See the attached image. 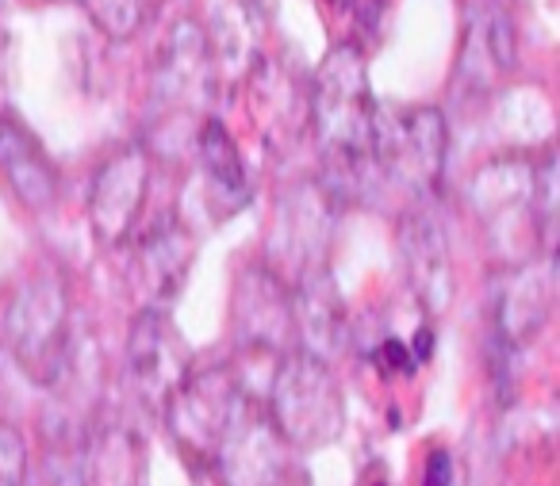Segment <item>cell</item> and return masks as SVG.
I'll return each instance as SVG.
<instances>
[{"label": "cell", "mask_w": 560, "mask_h": 486, "mask_svg": "<svg viewBox=\"0 0 560 486\" xmlns=\"http://www.w3.org/2000/svg\"><path fill=\"white\" fill-rule=\"evenodd\" d=\"M0 177L27 211H50L58 200V169L27 123L12 111L0 116Z\"/></svg>", "instance_id": "17"}, {"label": "cell", "mask_w": 560, "mask_h": 486, "mask_svg": "<svg viewBox=\"0 0 560 486\" xmlns=\"http://www.w3.org/2000/svg\"><path fill=\"white\" fill-rule=\"evenodd\" d=\"M246 399L238 376L226 364H215V368L203 371H188L177 383V391L165 399V425L173 432V444L180 448L188 463L196 467H208L211 452H215L219 437L231 425L238 402Z\"/></svg>", "instance_id": "7"}, {"label": "cell", "mask_w": 560, "mask_h": 486, "mask_svg": "<svg viewBox=\"0 0 560 486\" xmlns=\"http://www.w3.org/2000/svg\"><path fill=\"white\" fill-rule=\"evenodd\" d=\"M192 261H196V238L173 215L154 223L150 230H142L131 249L135 295L142 299V307L165 310V303L185 284Z\"/></svg>", "instance_id": "15"}, {"label": "cell", "mask_w": 560, "mask_h": 486, "mask_svg": "<svg viewBox=\"0 0 560 486\" xmlns=\"http://www.w3.org/2000/svg\"><path fill=\"white\" fill-rule=\"evenodd\" d=\"M265 410L289 448H327L346 429L342 383L327 360L300 348L280 353Z\"/></svg>", "instance_id": "3"}, {"label": "cell", "mask_w": 560, "mask_h": 486, "mask_svg": "<svg viewBox=\"0 0 560 486\" xmlns=\"http://www.w3.org/2000/svg\"><path fill=\"white\" fill-rule=\"evenodd\" d=\"M338 203L319 180H300L284 188L272 208L269 230H265L261 264L284 287H296L300 280L327 272L330 241H335Z\"/></svg>", "instance_id": "4"}, {"label": "cell", "mask_w": 560, "mask_h": 486, "mask_svg": "<svg viewBox=\"0 0 560 486\" xmlns=\"http://www.w3.org/2000/svg\"><path fill=\"white\" fill-rule=\"evenodd\" d=\"M552 315V261H518L495 276L491 295V318H495V341L503 348H522L541 333Z\"/></svg>", "instance_id": "14"}, {"label": "cell", "mask_w": 560, "mask_h": 486, "mask_svg": "<svg viewBox=\"0 0 560 486\" xmlns=\"http://www.w3.org/2000/svg\"><path fill=\"white\" fill-rule=\"evenodd\" d=\"M280 486H292V483H280Z\"/></svg>", "instance_id": "26"}, {"label": "cell", "mask_w": 560, "mask_h": 486, "mask_svg": "<svg viewBox=\"0 0 560 486\" xmlns=\"http://www.w3.org/2000/svg\"><path fill=\"white\" fill-rule=\"evenodd\" d=\"M81 486H147V448L139 432L119 422L89 429L78 463Z\"/></svg>", "instance_id": "19"}, {"label": "cell", "mask_w": 560, "mask_h": 486, "mask_svg": "<svg viewBox=\"0 0 560 486\" xmlns=\"http://www.w3.org/2000/svg\"><path fill=\"white\" fill-rule=\"evenodd\" d=\"M381 364L388 371H411L415 368V356H411V345L407 341H399V337H384L381 341Z\"/></svg>", "instance_id": "24"}, {"label": "cell", "mask_w": 560, "mask_h": 486, "mask_svg": "<svg viewBox=\"0 0 560 486\" xmlns=\"http://www.w3.org/2000/svg\"><path fill=\"white\" fill-rule=\"evenodd\" d=\"M422 486H453V455L445 452V448H434V452H430Z\"/></svg>", "instance_id": "25"}, {"label": "cell", "mask_w": 560, "mask_h": 486, "mask_svg": "<svg viewBox=\"0 0 560 486\" xmlns=\"http://www.w3.org/2000/svg\"><path fill=\"white\" fill-rule=\"evenodd\" d=\"M292 322H296L300 353H312L327 364L335 360L346 337V303L330 280V269L292 287Z\"/></svg>", "instance_id": "18"}, {"label": "cell", "mask_w": 560, "mask_h": 486, "mask_svg": "<svg viewBox=\"0 0 560 486\" xmlns=\"http://www.w3.org/2000/svg\"><path fill=\"white\" fill-rule=\"evenodd\" d=\"M483 70L495 73V78L514 70V27L495 0H476L472 12H468V27H465L460 73L480 78Z\"/></svg>", "instance_id": "21"}, {"label": "cell", "mask_w": 560, "mask_h": 486, "mask_svg": "<svg viewBox=\"0 0 560 486\" xmlns=\"http://www.w3.org/2000/svg\"><path fill=\"white\" fill-rule=\"evenodd\" d=\"M215 85V62H211V35L200 20L180 16L162 35L150 70V96L162 111H188L208 100Z\"/></svg>", "instance_id": "13"}, {"label": "cell", "mask_w": 560, "mask_h": 486, "mask_svg": "<svg viewBox=\"0 0 560 486\" xmlns=\"http://www.w3.org/2000/svg\"><path fill=\"white\" fill-rule=\"evenodd\" d=\"M150 173L154 157L142 142H127L93 173L89 185V226L93 238L108 249H119L135 234L150 195Z\"/></svg>", "instance_id": "10"}, {"label": "cell", "mask_w": 560, "mask_h": 486, "mask_svg": "<svg viewBox=\"0 0 560 486\" xmlns=\"http://www.w3.org/2000/svg\"><path fill=\"white\" fill-rule=\"evenodd\" d=\"M4 341L32 383L55 387L70 371V284L55 264H35L4 303Z\"/></svg>", "instance_id": "2"}, {"label": "cell", "mask_w": 560, "mask_h": 486, "mask_svg": "<svg viewBox=\"0 0 560 486\" xmlns=\"http://www.w3.org/2000/svg\"><path fill=\"white\" fill-rule=\"evenodd\" d=\"M373 486H384V483H373Z\"/></svg>", "instance_id": "27"}, {"label": "cell", "mask_w": 560, "mask_h": 486, "mask_svg": "<svg viewBox=\"0 0 560 486\" xmlns=\"http://www.w3.org/2000/svg\"><path fill=\"white\" fill-rule=\"evenodd\" d=\"M445 150H450V127L442 108H404L381 111V134H376V180H388L415 203L430 200L442 185Z\"/></svg>", "instance_id": "5"}, {"label": "cell", "mask_w": 560, "mask_h": 486, "mask_svg": "<svg viewBox=\"0 0 560 486\" xmlns=\"http://www.w3.org/2000/svg\"><path fill=\"white\" fill-rule=\"evenodd\" d=\"M307 131L323 157L319 185L330 200L358 203L373 192L376 180V134L381 104L369 85L365 50L358 43H338L315 70L307 85Z\"/></svg>", "instance_id": "1"}, {"label": "cell", "mask_w": 560, "mask_h": 486, "mask_svg": "<svg viewBox=\"0 0 560 486\" xmlns=\"http://www.w3.org/2000/svg\"><path fill=\"white\" fill-rule=\"evenodd\" d=\"M465 203L472 208L476 223L483 230L511 234L522 223V230L534 234L537 223L549 230L552 226V162L537 169L534 162L522 157H495L480 165L472 180L465 185Z\"/></svg>", "instance_id": "6"}, {"label": "cell", "mask_w": 560, "mask_h": 486, "mask_svg": "<svg viewBox=\"0 0 560 486\" xmlns=\"http://www.w3.org/2000/svg\"><path fill=\"white\" fill-rule=\"evenodd\" d=\"M192 371V353L162 307H142L127 330L124 379L127 391L150 414H162L165 399L177 391L180 379Z\"/></svg>", "instance_id": "8"}, {"label": "cell", "mask_w": 560, "mask_h": 486, "mask_svg": "<svg viewBox=\"0 0 560 486\" xmlns=\"http://www.w3.org/2000/svg\"><path fill=\"white\" fill-rule=\"evenodd\" d=\"M96 32L108 35L112 43L135 39L150 16V0H81Z\"/></svg>", "instance_id": "22"}, {"label": "cell", "mask_w": 560, "mask_h": 486, "mask_svg": "<svg viewBox=\"0 0 560 486\" xmlns=\"http://www.w3.org/2000/svg\"><path fill=\"white\" fill-rule=\"evenodd\" d=\"M27 483V440L16 425L0 422V486Z\"/></svg>", "instance_id": "23"}, {"label": "cell", "mask_w": 560, "mask_h": 486, "mask_svg": "<svg viewBox=\"0 0 560 486\" xmlns=\"http://www.w3.org/2000/svg\"><path fill=\"white\" fill-rule=\"evenodd\" d=\"M396 253H399L404 280L415 299H419V307L430 318H442L453 307V295H457L453 249L442 218L430 208H422V203L404 211V218L396 226Z\"/></svg>", "instance_id": "11"}, {"label": "cell", "mask_w": 560, "mask_h": 486, "mask_svg": "<svg viewBox=\"0 0 560 486\" xmlns=\"http://www.w3.org/2000/svg\"><path fill=\"white\" fill-rule=\"evenodd\" d=\"M246 81L249 116H254L265 146L292 150L307 134V88L277 62L249 66Z\"/></svg>", "instance_id": "16"}, {"label": "cell", "mask_w": 560, "mask_h": 486, "mask_svg": "<svg viewBox=\"0 0 560 486\" xmlns=\"http://www.w3.org/2000/svg\"><path fill=\"white\" fill-rule=\"evenodd\" d=\"M196 154H200V169L203 180H208V195L215 215L226 218L254 200L246 162H242L231 131L219 119H203V127L196 131Z\"/></svg>", "instance_id": "20"}, {"label": "cell", "mask_w": 560, "mask_h": 486, "mask_svg": "<svg viewBox=\"0 0 560 486\" xmlns=\"http://www.w3.org/2000/svg\"><path fill=\"white\" fill-rule=\"evenodd\" d=\"M208 467L215 471L219 486H280L289 483V440L280 437L269 410L246 394Z\"/></svg>", "instance_id": "9"}, {"label": "cell", "mask_w": 560, "mask_h": 486, "mask_svg": "<svg viewBox=\"0 0 560 486\" xmlns=\"http://www.w3.org/2000/svg\"><path fill=\"white\" fill-rule=\"evenodd\" d=\"M231 333L246 353H284L296 341L292 287H284L261 261L242 264L231 292Z\"/></svg>", "instance_id": "12"}]
</instances>
